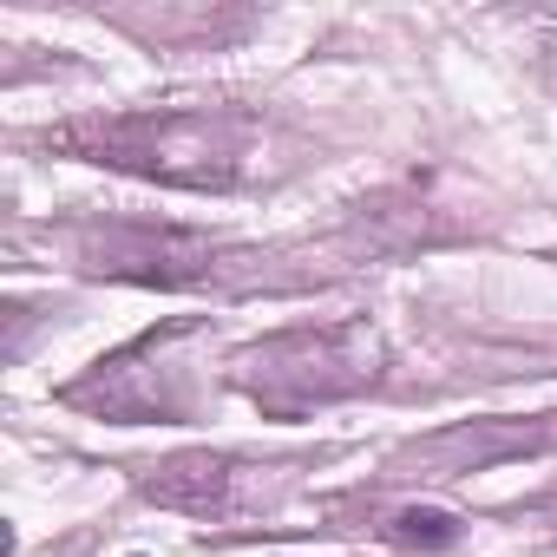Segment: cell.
<instances>
[{
    "instance_id": "30bf717a",
    "label": "cell",
    "mask_w": 557,
    "mask_h": 557,
    "mask_svg": "<svg viewBox=\"0 0 557 557\" xmlns=\"http://www.w3.org/2000/svg\"><path fill=\"white\" fill-rule=\"evenodd\" d=\"M537 73H544V86L557 92V40H544V53H537Z\"/></svg>"
},
{
    "instance_id": "52a82bcc",
    "label": "cell",
    "mask_w": 557,
    "mask_h": 557,
    "mask_svg": "<svg viewBox=\"0 0 557 557\" xmlns=\"http://www.w3.org/2000/svg\"><path fill=\"white\" fill-rule=\"evenodd\" d=\"M459 230H466V216H446V203H433L420 184H407V190H381L374 203H361L348 223V243H368L374 256H407V249L446 243Z\"/></svg>"
},
{
    "instance_id": "6da1fadb",
    "label": "cell",
    "mask_w": 557,
    "mask_h": 557,
    "mask_svg": "<svg viewBox=\"0 0 557 557\" xmlns=\"http://www.w3.org/2000/svg\"><path fill=\"white\" fill-rule=\"evenodd\" d=\"M53 151L171 184V190H236L256 164V119L210 106H145V112H86L47 132Z\"/></svg>"
},
{
    "instance_id": "277c9868",
    "label": "cell",
    "mask_w": 557,
    "mask_h": 557,
    "mask_svg": "<svg viewBox=\"0 0 557 557\" xmlns=\"http://www.w3.org/2000/svg\"><path fill=\"white\" fill-rule=\"evenodd\" d=\"M79 269L106 283L145 289H249L262 256L184 223H79L73 230Z\"/></svg>"
},
{
    "instance_id": "ba28073f",
    "label": "cell",
    "mask_w": 557,
    "mask_h": 557,
    "mask_svg": "<svg viewBox=\"0 0 557 557\" xmlns=\"http://www.w3.org/2000/svg\"><path fill=\"white\" fill-rule=\"evenodd\" d=\"M381 537H387L394 550H420V557H440V550H453V544L466 537V524H459L453 511H440V505H400V511L381 524Z\"/></svg>"
},
{
    "instance_id": "8992f818",
    "label": "cell",
    "mask_w": 557,
    "mask_h": 557,
    "mask_svg": "<svg viewBox=\"0 0 557 557\" xmlns=\"http://www.w3.org/2000/svg\"><path fill=\"white\" fill-rule=\"evenodd\" d=\"M236 459L230 453H210V446H184L158 466L138 472V498L158 505V511H184V518H223L230 498H236Z\"/></svg>"
},
{
    "instance_id": "7a4b0ae2",
    "label": "cell",
    "mask_w": 557,
    "mask_h": 557,
    "mask_svg": "<svg viewBox=\"0 0 557 557\" xmlns=\"http://www.w3.org/2000/svg\"><path fill=\"white\" fill-rule=\"evenodd\" d=\"M223 381L269 420H302L335 400H361L387 381V335L368 315L322 329H275L223 361Z\"/></svg>"
},
{
    "instance_id": "5b68a950",
    "label": "cell",
    "mask_w": 557,
    "mask_h": 557,
    "mask_svg": "<svg viewBox=\"0 0 557 557\" xmlns=\"http://www.w3.org/2000/svg\"><path fill=\"white\" fill-rule=\"evenodd\" d=\"M537 453H557V413H485V420H453L440 433L407 440L387 459V479L446 485V479H472V472L537 459Z\"/></svg>"
},
{
    "instance_id": "9c48e42d",
    "label": "cell",
    "mask_w": 557,
    "mask_h": 557,
    "mask_svg": "<svg viewBox=\"0 0 557 557\" xmlns=\"http://www.w3.org/2000/svg\"><path fill=\"white\" fill-rule=\"evenodd\" d=\"M511 518H518V524H537V531H557V498H531V505H518Z\"/></svg>"
},
{
    "instance_id": "3957f363",
    "label": "cell",
    "mask_w": 557,
    "mask_h": 557,
    "mask_svg": "<svg viewBox=\"0 0 557 557\" xmlns=\"http://www.w3.org/2000/svg\"><path fill=\"white\" fill-rule=\"evenodd\" d=\"M210 342L203 315H171L145 335H132L125 348L99 355L79 381L60 387L66 407L112 420V426H177L197 413V348Z\"/></svg>"
}]
</instances>
